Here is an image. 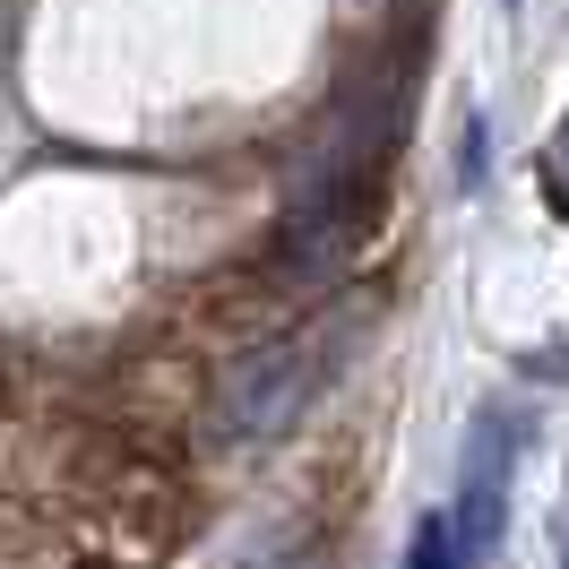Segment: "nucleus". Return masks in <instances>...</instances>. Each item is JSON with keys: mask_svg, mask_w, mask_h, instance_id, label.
<instances>
[{"mask_svg": "<svg viewBox=\"0 0 569 569\" xmlns=\"http://www.w3.org/2000/svg\"><path fill=\"white\" fill-rule=\"evenodd\" d=\"M337 346H346V320L277 337V346H250V355L216 380V415H208L216 440H224V449H259V440H277L284 423H302V406L320 397Z\"/></svg>", "mask_w": 569, "mask_h": 569, "instance_id": "f257e3e1", "label": "nucleus"}, {"mask_svg": "<svg viewBox=\"0 0 569 569\" xmlns=\"http://www.w3.org/2000/svg\"><path fill=\"white\" fill-rule=\"evenodd\" d=\"M509 466H518V415H483L475 440H466V483H458V543L466 561L500 543V518H509Z\"/></svg>", "mask_w": 569, "mask_h": 569, "instance_id": "f03ea898", "label": "nucleus"}, {"mask_svg": "<svg viewBox=\"0 0 569 569\" xmlns=\"http://www.w3.org/2000/svg\"><path fill=\"white\" fill-rule=\"evenodd\" d=\"M406 569H466V543H458V518H449V509H431L423 527H415Z\"/></svg>", "mask_w": 569, "mask_h": 569, "instance_id": "7ed1b4c3", "label": "nucleus"}, {"mask_svg": "<svg viewBox=\"0 0 569 569\" xmlns=\"http://www.w3.org/2000/svg\"><path fill=\"white\" fill-rule=\"evenodd\" d=\"M458 181L466 190H483V173H492V121H483V112H466V130H458Z\"/></svg>", "mask_w": 569, "mask_h": 569, "instance_id": "20e7f679", "label": "nucleus"}, {"mask_svg": "<svg viewBox=\"0 0 569 569\" xmlns=\"http://www.w3.org/2000/svg\"><path fill=\"white\" fill-rule=\"evenodd\" d=\"M543 199L569 224V112H561V130H552V147H543Z\"/></svg>", "mask_w": 569, "mask_h": 569, "instance_id": "39448f33", "label": "nucleus"}, {"mask_svg": "<svg viewBox=\"0 0 569 569\" xmlns=\"http://www.w3.org/2000/svg\"><path fill=\"white\" fill-rule=\"evenodd\" d=\"M509 9H518V0H509Z\"/></svg>", "mask_w": 569, "mask_h": 569, "instance_id": "423d86ee", "label": "nucleus"}, {"mask_svg": "<svg viewBox=\"0 0 569 569\" xmlns=\"http://www.w3.org/2000/svg\"><path fill=\"white\" fill-rule=\"evenodd\" d=\"M561 569H569V561H561Z\"/></svg>", "mask_w": 569, "mask_h": 569, "instance_id": "0eeeda50", "label": "nucleus"}]
</instances>
